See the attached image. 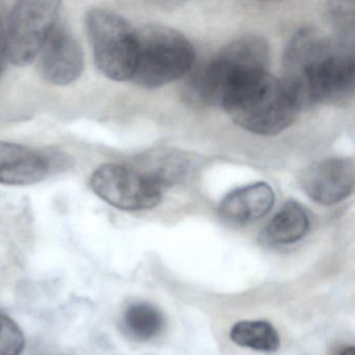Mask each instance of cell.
<instances>
[{"label":"cell","instance_id":"6da1fadb","mask_svg":"<svg viewBox=\"0 0 355 355\" xmlns=\"http://www.w3.org/2000/svg\"><path fill=\"white\" fill-rule=\"evenodd\" d=\"M354 76L348 44L313 28L297 33L286 47L282 80L299 109L347 101L354 90Z\"/></svg>","mask_w":355,"mask_h":355},{"label":"cell","instance_id":"7a4b0ae2","mask_svg":"<svg viewBox=\"0 0 355 355\" xmlns=\"http://www.w3.org/2000/svg\"><path fill=\"white\" fill-rule=\"evenodd\" d=\"M239 126L252 134H280L296 119L299 107L279 78L257 71L234 83L221 105Z\"/></svg>","mask_w":355,"mask_h":355},{"label":"cell","instance_id":"3957f363","mask_svg":"<svg viewBox=\"0 0 355 355\" xmlns=\"http://www.w3.org/2000/svg\"><path fill=\"white\" fill-rule=\"evenodd\" d=\"M269 63L270 49L263 38L242 37L191 74L187 96L199 105L220 107L234 83L252 72L266 71Z\"/></svg>","mask_w":355,"mask_h":355},{"label":"cell","instance_id":"277c9868","mask_svg":"<svg viewBox=\"0 0 355 355\" xmlns=\"http://www.w3.org/2000/svg\"><path fill=\"white\" fill-rule=\"evenodd\" d=\"M138 51L132 80L145 89L171 84L188 73L195 61L190 41L167 26H150L137 32Z\"/></svg>","mask_w":355,"mask_h":355},{"label":"cell","instance_id":"5b68a950","mask_svg":"<svg viewBox=\"0 0 355 355\" xmlns=\"http://www.w3.org/2000/svg\"><path fill=\"white\" fill-rule=\"evenodd\" d=\"M86 28L95 64L110 80H132L136 67L137 31L121 16L103 9L87 13Z\"/></svg>","mask_w":355,"mask_h":355},{"label":"cell","instance_id":"8992f818","mask_svg":"<svg viewBox=\"0 0 355 355\" xmlns=\"http://www.w3.org/2000/svg\"><path fill=\"white\" fill-rule=\"evenodd\" d=\"M62 3L57 0H22L14 5L7 32L8 58L16 66L35 61L57 26Z\"/></svg>","mask_w":355,"mask_h":355},{"label":"cell","instance_id":"52a82bcc","mask_svg":"<svg viewBox=\"0 0 355 355\" xmlns=\"http://www.w3.org/2000/svg\"><path fill=\"white\" fill-rule=\"evenodd\" d=\"M90 182L99 198L121 211L153 209L163 198V188L140 168L103 164L93 172Z\"/></svg>","mask_w":355,"mask_h":355},{"label":"cell","instance_id":"ba28073f","mask_svg":"<svg viewBox=\"0 0 355 355\" xmlns=\"http://www.w3.org/2000/svg\"><path fill=\"white\" fill-rule=\"evenodd\" d=\"M38 68L49 84L64 87L82 76L85 57L76 37L64 26H55L39 53Z\"/></svg>","mask_w":355,"mask_h":355},{"label":"cell","instance_id":"9c48e42d","mask_svg":"<svg viewBox=\"0 0 355 355\" xmlns=\"http://www.w3.org/2000/svg\"><path fill=\"white\" fill-rule=\"evenodd\" d=\"M354 162L348 157H328L309 166L301 176L305 194L322 205L348 198L354 188Z\"/></svg>","mask_w":355,"mask_h":355},{"label":"cell","instance_id":"30bf717a","mask_svg":"<svg viewBox=\"0 0 355 355\" xmlns=\"http://www.w3.org/2000/svg\"><path fill=\"white\" fill-rule=\"evenodd\" d=\"M51 172L49 157L30 147L0 141V184L28 186L42 182Z\"/></svg>","mask_w":355,"mask_h":355},{"label":"cell","instance_id":"8fae6325","mask_svg":"<svg viewBox=\"0 0 355 355\" xmlns=\"http://www.w3.org/2000/svg\"><path fill=\"white\" fill-rule=\"evenodd\" d=\"M275 201V195L266 182H254L228 193L219 207L225 221L236 225H248L267 215Z\"/></svg>","mask_w":355,"mask_h":355},{"label":"cell","instance_id":"7c38bea8","mask_svg":"<svg viewBox=\"0 0 355 355\" xmlns=\"http://www.w3.org/2000/svg\"><path fill=\"white\" fill-rule=\"evenodd\" d=\"M309 230V219L304 207L294 200L286 201L270 220L266 236L275 244L288 245L304 238Z\"/></svg>","mask_w":355,"mask_h":355},{"label":"cell","instance_id":"4fadbf2b","mask_svg":"<svg viewBox=\"0 0 355 355\" xmlns=\"http://www.w3.org/2000/svg\"><path fill=\"white\" fill-rule=\"evenodd\" d=\"M163 313L151 303L139 301L126 307L122 317V325L128 336L146 342L159 336L165 329Z\"/></svg>","mask_w":355,"mask_h":355},{"label":"cell","instance_id":"5bb4252c","mask_svg":"<svg viewBox=\"0 0 355 355\" xmlns=\"http://www.w3.org/2000/svg\"><path fill=\"white\" fill-rule=\"evenodd\" d=\"M230 336L238 346L261 352H275L280 347L279 334L270 322L265 320L236 322L230 329Z\"/></svg>","mask_w":355,"mask_h":355},{"label":"cell","instance_id":"9a60e30c","mask_svg":"<svg viewBox=\"0 0 355 355\" xmlns=\"http://www.w3.org/2000/svg\"><path fill=\"white\" fill-rule=\"evenodd\" d=\"M26 338L19 325L9 315L0 313V355H20Z\"/></svg>","mask_w":355,"mask_h":355},{"label":"cell","instance_id":"2e32d148","mask_svg":"<svg viewBox=\"0 0 355 355\" xmlns=\"http://www.w3.org/2000/svg\"><path fill=\"white\" fill-rule=\"evenodd\" d=\"M8 58L7 32L3 20H0V76L5 70Z\"/></svg>","mask_w":355,"mask_h":355},{"label":"cell","instance_id":"e0dca14e","mask_svg":"<svg viewBox=\"0 0 355 355\" xmlns=\"http://www.w3.org/2000/svg\"><path fill=\"white\" fill-rule=\"evenodd\" d=\"M338 355H355L354 347H347Z\"/></svg>","mask_w":355,"mask_h":355},{"label":"cell","instance_id":"ac0fdd59","mask_svg":"<svg viewBox=\"0 0 355 355\" xmlns=\"http://www.w3.org/2000/svg\"><path fill=\"white\" fill-rule=\"evenodd\" d=\"M49 355H58V354H49Z\"/></svg>","mask_w":355,"mask_h":355}]
</instances>
